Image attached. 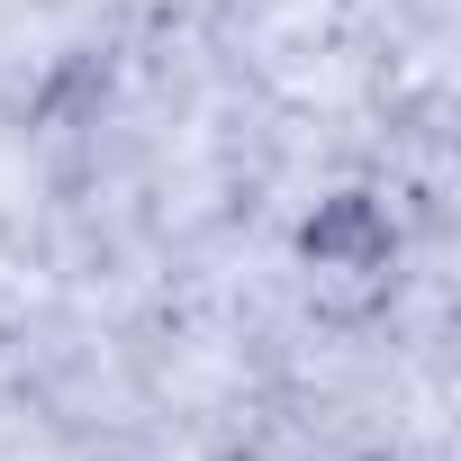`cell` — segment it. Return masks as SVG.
<instances>
[{
	"instance_id": "6da1fadb",
	"label": "cell",
	"mask_w": 461,
	"mask_h": 461,
	"mask_svg": "<svg viewBox=\"0 0 461 461\" xmlns=\"http://www.w3.org/2000/svg\"><path fill=\"white\" fill-rule=\"evenodd\" d=\"M308 254H317V263L362 272V263H380V254H389V226H380V208H371V199H326V208L308 217Z\"/></svg>"
}]
</instances>
